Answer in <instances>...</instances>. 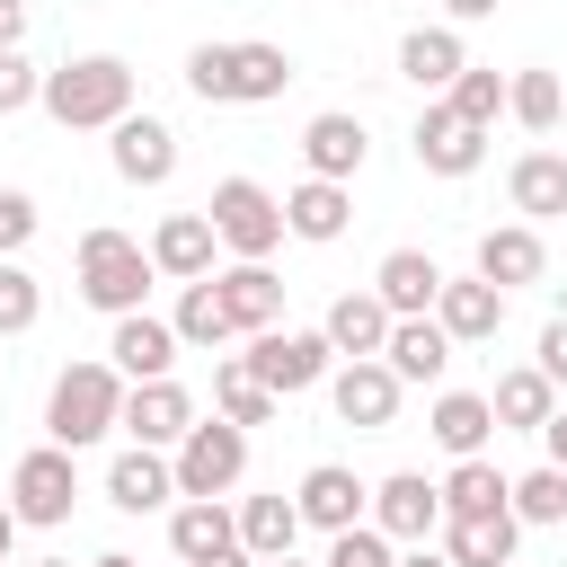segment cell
I'll list each match as a JSON object with an SVG mask.
<instances>
[{"label": "cell", "mask_w": 567, "mask_h": 567, "mask_svg": "<svg viewBox=\"0 0 567 567\" xmlns=\"http://www.w3.org/2000/svg\"><path fill=\"white\" fill-rule=\"evenodd\" d=\"M133 62L124 53H80V62H62V71H44V89H35V106L62 124V133H115L124 115H133Z\"/></svg>", "instance_id": "1"}, {"label": "cell", "mask_w": 567, "mask_h": 567, "mask_svg": "<svg viewBox=\"0 0 567 567\" xmlns=\"http://www.w3.org/2000/svg\"><path fill=\"white\" fill-rule=\"evenodd\" d=\"M186 89L204 106H266V97L292 89V53L266 44V35H248V44H195L186 53Z\"/></svg>", "instance_id": "2"}, {"label": "cell", "mask_w": 567, "mask_h": 567, "mask_svg": "<svg viewBox=\"0 0 567 567\" xmlns=\"http://www.w3.org/2000/svg\"><path fill=\"white\" fill-rule=\"evenodd\" d=\"M115 416H124V372H115L106 354H89V363H62V372H53V390H44V434H53L62 452L106 443V434H115Z\"/></svg>", "instance_id": "3"}, {"label": "cell", "mask_w": 567, "mask_h": 567, "mask_svg": "<svg viewBox=\"0 0 567 567\" xmlns=\"http://www.w3.org/2000/svg\"><path fill=\"white\" fill-rule=\"evenodd\" d=\"M71 275H80V301L89 310H106V319H133L142 301H151V248L133 239V230H80V257H71Z\"/></svg>", "instance_id": "4"}, {"label": "cell", "mask_w": 567, "mask_h": 567, "mask_svg": "<svg viewBox=\"0 0 567 567\" xmlns=\"http://www.w3.org/2000/svg\"><path fill=\"white\" fill-rule=\"evenodd\" d=\"M204 221H213V239H221L239 266H266V257L284 248V195H266L257 177H221L213 204H204Z\"/></svg>", "instance_id": "5"}, {"label": "cell", "mask_w": 567, "mask_h": 567, "mask_svg": "<svg viewBox=\"0 0 567 567\" xmlns=\"http://www.w3.org/2000/svg\"><path fill=\"white\" fill-rule=\"evenodd\" d=\"M239 363H248L275 399H301V390H319V381L337 372V346H328L319 328H266V337L239 346Z\"/></svg>", "instance_id": "6"}, {"label": "cell", "mask_w": 567, "mask_h": 567, "mask_svg": "<svg viewBox=\"0 0 567 567\" xmlns=\"http://www.w3.org/2000/svg\"><path fill=\"white\" fill-rule=\"evenodd\" d=\"M71 505H80V452L35 443V452L9 470V514H18V532H27V523L53 532V523H71Z\"/></svg>", "instance_id": "7"}, {"label": "cell", "mask_w": 567, "mask_h": 567, "mask_svg": "<svg viewBox=\"0 0 567 567\" xmlns=\"http://www.w3.org/2000/svg\"><path fill=\"white\" fill-rule=\"evenodd\" d=\"M168 470H177V496H230L248 478V434L221 425V416H195L186 443L168 452Z\"/></svg>", "instance_id": "8"}, {"label": "cell", "mask_w": 567, "mask_h": 567, "mask_svg": "<svg viewBox=\"0 0 567 567\" xmlns=\"http://www.w3.org/2000/svg\"><path fill=\"white\" fill-rule=\"evenodd\" d=\"M142 452H177L186 425H195V390L168 372V381H124V416H115Z\"/></svg>", "instance_id": "9"}, {"label": "cell", "mask_w": 567, "mask_h": 567, "mask_svg": "<svg viewBox=\"0 0 567 567\" xmlns=\"http://www.w3.org/2000/svg\"><path fill=\"white\" fill-rule=\"evenodd\" d=\"M363 523H372V532H390L399 549H416V540H434V532H443V496H434V478H425V470H390V478L372 487Z\"/></svg>", "instance_id": "10"}, {"label": "cell", "mask_w": 567, "mask_h": 567, "mask_svg": "<svg viewBox=\"0 0 567 567\" xmlns=\"http://www.w3.org/2000/svg\"><path fill=\"white\" fill-rule=\"evenodd\" d=\"M363 505H372V487L346 470V461H310L301 470V487H292V514H301V532H354L363 523Z\"/></svg>", "instance_id": "11"}, {"label": "cell", "mask_w": 567, "mask_h": 567, "mask_svg": "<svg viewBox=\"0 0 567 567\" xmlns=\"http://www.w3.org/2000/svg\"><path fill=\"white\" fill-rule=\"evenodd\" d=\"M301 159H310V177H328V186H354V177H363V159H372V133H363V115H346V106L310 115V124H301Z\"/></svg>", "instance_id": "12"}, {"label": "cell", "mask_w": 567, "mask_h": 567, "mask_svg": "<svg viewBox=\"0 0 567 567\" xmlns=\"http://www.w3.org/2000/svg\"><path fill=\"white\" fill-rule=\"evenodd\" d=\"M408 142H416V168H425V177H470V168L487 159V133H478V124H461L443 97H425V115H416V133H408Z\"/></svg>", "instance_id": "13"}, {"label": "cell", "mask_w": 567, "mask_h": 567, "mask_svg": "<svg viewBox=\"0 0 567 567\" xmlns=\"http://www.w3.org/2000/svg\"><path fill=\"white\" fill-rule=\"evenodd\" d=\"M106 159H115V177H124V186H168V177H177V133H168L159 115H142V106H133V115L106 133Z\"/></svg>", "instance_id": "14"}, {"label": "cell", "mask_w": 567, "mask_h": 567, "mask_svg": "<svg viewBox=\"0 0 567 567\" xmlns=\"http://www.w3.org/2000/svg\"><path fill=\"white\" fill-rule=\"evenodd\" d=\"M328 408H337L346 425L381 434V425L399 416V372H390L381 354H363V363H337V372H328Z\"/></svg>", "instance_id": "15"}, {"label": "cell", "mask_w": 567, "mask_h": 567, "mask_svg": "<svg viewBox=\"0 0 567 567\" xmlns=\"http://www.w3.org/2000/svg\"><path fill=\"white\" fill-rule=\"evenodd\" d=\"M452 346H487L496 328H505V292L496 284H478V275H443V292H434V310H425Z\"/></svg>", "instance_id": "16"}, {"label": "cell", "mask_w": 567, "mask_h": 567, "mask_svg": "<svg viewBox=\"0 0 567 567\" xmlns=\"http://www.w3.org/2000/svg\"><path fill=\"white\" fill-rule=\"evenodd\" d=\"M106 505L115 514H168L177 505V470H168V452H115L106 461Z\"/></svg>", "instance_id": "17"}, {"label": "cell", "mask_w": 567, "mask_h": 567, "mask_svg": "<svg viewBox=\"0 0 567 567\" xmlns=\"http://www.w3.org/2000/svg\"><path fill=\"white\" fill-rule=\"evenodd\" d=\"M168 549H177V567H204V558L239 549V514L221 496H177L168 505Z\"/></svg>", "instance_id": "18"}, {"label": "cell", "mask_w": 567, "mask_h": 567, "mask_svg": "<svg viewBox=\"0 0 567 567\" xmlns=\"http://www.w3.org/2000/svg\"><path fill=\"white\" fill-rule=\"evenodd\" d=\"M142 248H151V275H168V284H204L221 239H213V221H204V213H168Z\"/></svg>", "instance_id": "19"}, {"label": "cell", "mask_w": 567, "mask_h": 567, "mask_svg": "<svg viewBox=\"0 0 567 567\" xmlns=\"http://www.w3.org/2000/svg\"><path fill=\"white\" fill-rule=\"evenodd\" d=\"M540 266H549V248H540V230L532 221H496V230H478V284H496V292H514V284H540Z\"/></svg>", "instance_id": "20"}, {"label": "cell", "mask_w": 567, "mask_h": 567, "mask_svg": "<svg viewBox=\"0 0 567 567\" xmlns=\"http://www.w3.org/2000/svg\"><path fill=\"white\" fill-rule=\"evenodd\" d=\"M434 292H443V266H434L425 248H390V257L372 266V301H381L390 319H425Z\"/></svg>", "instance_id": "21"}, {"label": "cell", "mask_w": 567, "mask_h": 567, "mask_svg": "<svg viewBox=\"0 0 567 567\" xmlns=\"http://www.w3.org/2000/svg\"><path fill=\"white\" fill-rule=\"evenodd\" d=\"M106 363H115L124 381H168V372H177V328H168V319H151V310H133V319H115Z\"/></svg>", "instance_id": "22"}, {"label": "cell", "mask_w": 567, "mask_h": 567, "mask_svg": "<svg viewBox=\"0 0 567 567\" xmlns=\"http://www.w3.org/2000/svg\"><path fill=\"white\" fill-rule=\"evenodd\" d=\"M461 71H470V53H461V27H408V35H399V80H408V89L443 97Z\"/></svg>", "instance_id": "23"}, {"label": "cell", "mask_w": 567, "mask_h": 567, "mask_svg": "<svg viewBox=\"0 0 567 567\" xmlns=\"http://www.w3.org/2000/svg\"><path fill=\"white\" fill-rule=\"evenodd\" d=\"M346 221H354V186L301 177V186L284 195V239H310V248H328V239H346Z\"/></svg>", "instance_id": "24"}, {"label": "cell", "mask_w": 567, "mask_h": 567, "mask_svg": "<svg viewBox=\"0 0 567 567\" xmlns=\"http://www.w3.org/2000/svg\"><path fill=\"white\" fill-rule=\"evenodd\" d=\"M213 292H221V310H230V328H239V337L284 328V284H275V266H221V275H213Z\"/></svg>", "instance_id": "25"}, {"label": "cell", "mask_w": 567, "mask_h": 567, "mask_svg": "<svg viewBox=\"0 0 567 567\" xmlns=\"http://www.w3.org/2000/svg\"><path fill=\"white\" fill-rule=\"evenodd\" d=\"M514 540H523L514 514H452V523L434 532V549H443L452 567H514Z\"/></svg>", "instance_id": "26"}, {"label": "cell", "mask_w": 567, "mask_h": 567, "mask_svg": "<svg viewBox=\"0 0 567 567\" xmlns=\"http://www.w3.org/2000/svg\"><path fill=\"white\" fill-rule=\"evenodd\" d=\"M505 204L540 230V221H558L567 213V151H523L514 168H505Z\"/></svg>", "instance_id": "27"}, {"label": "cell", "mask_w": 567, "mask_h": 567, "mask_svg": "<svg viewBox=\"0 0 567 567\" xmlns=\"http://www.w3.org/2000/svg\"><path fill=\"white\" fill-rule=\"evenodd\" d=\"M425 434H434L452 461H478V452H487V434H496V416H487V390H434V408H425Z\"/></svg>", "instance_id": "28"}, {"label": "cell", "mask_w": 567, "mask_h": 567, "mask_svg": "<svg viewBox=\"0 0 567 567\" xmlns=\"http://www.w3.org/2000/svg\"><path fill=\"white\" fill-rule=\"evenodd\" d=\"M381 363L399 372V390H408V381H443V372H452V337H443L434 319H390Z\"/></svg>", "instance_id": "29"}, {"label": "cell", "mask_w": 567, "mask_h": 567, "mask_svg": "<svg viewBox=\"0 0 567 567\" xmlns=\"http://www.w3.org/2000/svg\"><path fill=\"white\" fill-rule=\"evenodd\" d=\"M487 416H496V434H505V425H514V434H540V425L558 416V381H540L532 363H514V372H496Z\"/></svg>", "instance_id": "30"}, {"label": "cell", "mask_w": 567, "mask_h": 567, "mask_svg": "<svg viewBox=\"0 0 567 567\" xmlns=\"http://www.w3.org/2000/svg\"><path fill=\"white\" fill-rule=\"evenodd\" d=\"M319 337L337 346V363H363V354H381L390 310H381L372 292H337V301H328V319H319Z\"/></svg>", "instance_id": "31"}, {"label": "cell", "mask_w": 567, "mask_h": 567, "mask_svg": "<svg viewBox=\"0 0 567 567\" xmlns=\"http://www.w3.org/2000/svg\"><path fill=\"white\" fill-rule=\"evenodd\" d=\"M434 496H443V523L452 514H505V496H514V478L478 452V461H452L443 478H434Z\"/></svg>", "instance_id": "32"}, {"label": "cell", "mask_w": 567, "mask_h": 567, "mask_svg": "<svg viewBox=\"0 0 567 567\" xmlns=\"http://www.w3.org/2000/svg\"><path fill=\"white\" fill-rule=\"evenodd\" d=\"M275 408H284V399H275L239 354H221V363H213V416H221V425H239V434H248V425H266Z\"/></svg>", "instance_id": "33"}, {"label": "cell", "mask_w": 567, "mask_h": 567, "mask_svg": "<svg viewBox=\"0 0 567 567\" xmlns=\"http://www.w3.org/2000/svg\"><path fill=\"white\" fill-rule=\"evenodd\" d=\"M292 540H301V514H292V496H239V549L266 567V558H292Z\"/></svg>", "instance_id": "34"}, {"label": "cell", "mask_w": 567, "mask_h": 567, "mask_svg": "<svg viewBox=\"0 0 567 567\" xmlns=\"http://www.w3.org/2000/svg\"><path fill=\"white\" fill-rule=\"evenodd\" d=\"M168 328H177V346H230L239 328H230V310H221V292H213V275L204 284H177V310H168Z\"/></svg>", "instance_id": "35"}, {"label": "cell", "mask_w": 567, "mask_h": 567, "mask_svg": "<svg viewBox=\"0 0 567 567\" xmlns=\"http://www.w3.org/2000/svg\"><path fill=\"white\" fill-rule=\"evenodd\" d=\"M505 115H514L523 133H558V115H567L558 71H514V80H505Z\"/></svg>", "instance_id": "36"}, {"label": "cell", "mask_w": 567, "mask_h": 567, "mask_svg": "<svg viewBox=\"0 0 567 567\" xmlns=\"http://www.w3.org/2000/svg\"><path fill=\"white\" fill-rule=\"evenodd\" d=\"M443 106H452L461 124H478V133H487V124L505 115V71H487V62H470V71H461V80L443 89Z\"/></svg>", "instance_id": "37"}, {"label": "cell", "mask_w": 567, "mask_h": 567, "mask_svg": "<svg viewBox=\"0 0 567 567\" xmlns=\"http://www.w3.org/2000/svg\"><path fill=\"white\" fill-rule=\"evenodd\" d=\"M505 514H514V523H567V470H549V461L523 470L514 496H505Z\"/></svg>", "instance_id": "38"}, {"label": "cell", "mask_w": 567, "mask_h": 567, "mask_svg": "<svg viewBox=\"0 0 567 567\" xmlns=\"http://www.w3.org/2000/svg\"><path fill=\"white\" fill-rule=\"evenodd\" d=\"M35 319H44V284L18 257H0V337H27Z\"/></svg>", "instance_id": "39"}, {"label": "cell", "mask_w": 567, "mask_h": 567, "mask_svg": "<svg viewBox=\"0 0 567 567\" xmlns=\"http://www.w3.org/2000/svg\"><path fill=\"white\" fill-rule=\"evenodd\" d=\"M390 558H399V540H390V532H372V523H354V532H337V540H328V558H319V567H390Z\"/></svg>", "instance_id": "40"}, {"label": "cell", "mask_w": 567, "mask_h": 567, "mask_svg": "<svg viewBox=\"0 0 567 567\" xmlns=\"http://www.w3.org/2000/svg\"><path fill=\"white\" fill-rule=\"evenodd\" d=\"M35 221H44L35 195H27V186H0V257H18V248L35 239Z\"/></svg>", "instance_id": "41"}, {"label": "cell", "mask_w": 567, "mask_h": 567, "mask_svg": "<svg viewBox=\"0 0 567 567\" xmlns=\"http://www.w3.org/2000/svg\"><path fill=\"white\" fill-rule=\"evenodd\" d=\"M35 89H44V71H35L27 53H0V115H27Z\"/></svg>", "instance_id": "42"}, {"label": "cell", "mask_w": 567, "mask_h": 567, "mask_svg": "<svg viewBox=\"0 0 567 567\" xmlns=\"http://www.w3.org/2000/svg\"><path fill=\"white\" fill-rule=\"evenodd\" d=\"M532 372H540V381H567V319H549V328H540V354H532Z\"/></svg>", "instance_id": "43"}, {"label": "cell", "mask_w": 567, "mask_h": 567, "mask_svg": "<svg viewBox=\"0 0 567 567\" xmlns=\"http://www.w3.org/2000/svg\"><path fill=\"white\" fill-rule=\"evenodd\" d=\"M478 18H496V0H443V27H478Z\"/></svg>", "instance_id": "44"}, {"label": "cell", "mask_w": 567, "mask_h": 567, "mask_svg": "<svg viewBox=\"0 0 567 567\" xmlns=\"http://www.w3.org/2000/svg\"><path fill=\"white\" fill-rule=\"evenodd\" d=\"M18 35H27V0H0V53H18Z\"/></svg>", "instance_id": "45"}, {"label": "cell", "mask_w": 567, "mask_h": 567, "mask_svg": "<svg viewBox=\"0 0 567 567\" xmlns=\"http://www.w3.org/2000/svg\"><path fill=\"white\" fill-rule=\"evenodd\" d=\"M540 443H549V470H567V408H558V416L540 425Z\"/></svg>", "instance_id": "46"}, {"label": "cell", "mask_w": 567, "mask_h": 567, "mask_svg": "<svg viewBox=\"0 0 567 567\" xmlns=\"http://www.w3.org/2000/svg\"><path fill=\"white\" fill-rule=\"evenodd\" d=\"M390 567H452V558H443V549H434V540H416V549H399V558H390Z\"/></svg>", "instance_id": "47"}, {"label": "cell", "mask_w": 567, "mask_h": 567, "mask_svg": "<svg viewBox=\"0 0 567 567\" xmlns=\"http://www.w3.org/2000/svg\"><path fill=\"white\" fill-rule=\"evenodd\" d=\"M9 549H18V514H9V496H0V567H9Z\"/></svg>", "instance_id": "48"}, {"label": "cell", "mask_w": 567, "mask_h": 567, "mask_svg": "<svg viewBox=\"0 0 567 567\" xmlns=\"http://www.w3.org/2000/svg\"><path fill=\"white\" fill-rule=\"evenodd\" d=\"M204 567H257V558H248V549H221V558H204Z\"/></svg>", "instance_id": "49"}, {"label": "cell", "mask_w": 567, "mask_h": 567, "mask_svg": "<svg viewBox=\"0 0 567 567\" xmlns=\"http://www.w3.org/2000/svg\"><path fill=\"white\" fill-rule=\"evenodd\" d=\"M89 567H142V558H124V549H106V558H89Z\"/></svg>", "instance_id": "50"}, {"label": "cell", "mask_w": 567, "mask_h": 567, "mask_svg": "<svg viewBox=\"0 0 567 567\" xmlns=\"http://www.w3.org/2000/svg\"><path fill=\"white\" fill-rule=\"evenodd\" d=\"M35 567H71V558H35Z\"/></svg>", "instance_id": "51"}, {"label": "cell", "mask_w": 567, "mask_h": 567, "mask_svg": "<svg viewBox=\"0 0 567 567\" xmlns=\"http://www.w3.org/2000/svg\"><path fill=\"white\" fill-rule=\"evenodd\" d=\"M266 567H301V558H266Z\"/></svg>", "instance_id": "52"}]
</instances>
